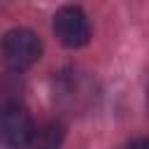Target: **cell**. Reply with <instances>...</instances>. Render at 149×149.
<instances>
[{
	"label": "cell",
	"mask_w": 149,
	"mask_h": 149,
	"mask_svg": "<svg viewBox=\"0 0 149 149\" xmlns=\"http://www.w3.org/2000/svg\"><path fill=\"white\" fill-rule=\"evenodd\" d=\"M42 54V42L30 28H12L2 37V61L9 70L21 72L30 68Z\"/></svg>",
	"instance_id": "cell-1"
},
{
	"label": "cell",
	"mask_w": 149,
	"mask_h": 149,
	"mask_svg": "<svg viewBox=\"0 0 149 149\" xmlns=\"http://www.w3.org/2000/svg\"><path fill=\"white\" fill-rule=\"evenodd\" d=\"M54 33L68 49H79L91 40V26L81 7L65 5L54 14Z\"/></svg>",
	"instance_id": "cell-2"
},
{
	"label": "cell",
	"mask_w": 149,
	"mask_h": 149,
	"mask_svg": "<svg viewBox=\"0 0 149 149\" xmlns=\"http://www.w3.org/2000/svg\"><path fill=\"white\" fill-rule=\"evenodd\" d=\"M33 116L28 109L19 105H7L0 107V144L7 149H21L28 147L30 135H33Z\"/></svg>",
	"instance_id": "cell-3"
},
{
	"label": "cell",
	"mask_w": 149,
	"mask_h": 149,
	"mask_svg": "<svg viewBox=\"0 0 149 149\" xmlns=\"http://www.w3.org/2000/svg\"><path fill=\"white\" fill-rule=\"evenodd\" d=\"M65 137V128L61 121H44L33 128L28 149H61Z\"/></svg>",
	"instance_id": "cell-4"
},
{
	"label": "cell",
	"mask_w": 149,
	"mask_h": 149,
	"mask_svg": "<svg viewBox=\"0 0 149 149\" xmlns=\"http://www.w3.org/2000/svg\"><path fill=\"white\" fill-rule=\"evenodd\" d=\"M128 149H149V142L147 140H135L128 144Z\"/></svg>",
	"instance_id": "cell-5"
}]
</instances>
